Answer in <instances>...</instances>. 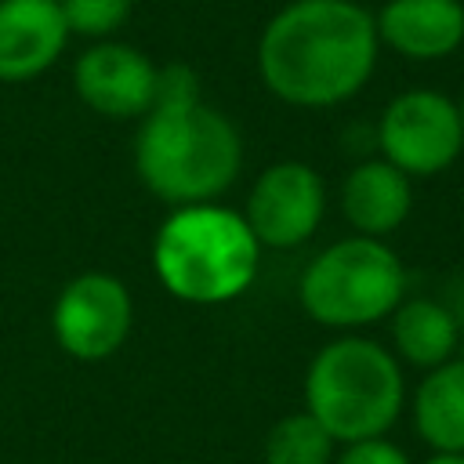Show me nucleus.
I'll use <instances>...</instances> for the list:
<instances>
[{
	"label": "nucleus",
	"instance_id": "obj_1",
	"mask_svg": "<svg viewBox=\"0 0 464 464\" xmlns=\"http://www.w3.org/2000/svg\"><path fill=\"white\" fill-rule=\"evenodd\" d=\"M373 11L355 0H290L261 29L257 76L283 105L334 109L377 69Z\"/></svg>",
	"mask_w": 464,
	"mask_h": 464
},
{
	"label": "nucleus",
	"instance_id": "obj_2",
	"mask_svg": "<svg viewBox=\"0 0 464 464\" xmlns=\"http://www.w3.org/2000/svg\"><path fill=\"white\" fill-rule=\"evenodd\" d=\"M134 170L170 207L214 203L243 170V138L225 112L203 102L156 105L134 134Z\"/></svg>",
	"mask_w": 464,
	"mask_h": 464
},
{
	"label": "nucleus",
	"instance_id": "obj_3",
	"mask_svg": "<svg viewBox=\"0 0 464 464\" xmlns=\"http://www.w3.org/2000/svg\"><path fill=\"white\" fill-rule=\"evenodd\" d=\"M261 243L239 210L218 203L174 207L152 239V268L163 290L185 304H228L257 276Z\"/></svg>",
	"mask_w": 464,
	"mask_h": 464
},
{
	"label": "nucleus",
	"instance_id": "obj_4",
	"mask_svg": "<svg viewBox=\"0 0 464 464\" xmlns=\"http://www.w3.org/2000/svg\"><path fill=\"white\" fill-rule=\"evenodd\" d=\"M406 402L402 366L392 348L348 334L323 344L304 373V410L334 442L384 439Z\"/></svg>",
	"mask_w": 464,
	"mask_h": 464
},
{
	"label": "nucleus",
	"instance_id": "obj_5",
	"mask_svg": "<svg viewBox=\"0 0 464 464\" xmlns=\"http://www.w3.org/2000/svg\"><path fill=\"white\" fill-rule=\"evenodd\" d=\"M301 308L330 330H359L388 319L406 297V272L384 239L344 236L301 272Z\"/></svg>",
	"mask_w": 464,
	"mask_h": 464
},
{
	"label": "nucleus",
	"instance_id": "obj_6",
	"mask_svg": "<svg viewBox=\"0 0 464 464\" xmlns=\"http://www.w3.org/2000/svg\"><path fill=\"white\" fill-rule=\"evenodd\" d=\"M373 141L381 160L406 178H435L464 152V130L457 98L435 87H410L395 94L377 116Z\"/></svg>",
	"mask_w": 464,
	"mask_h": 464
},
{
	"label": "nucleus",
	"instance_id": "obj_7",
	"mask_svg": "<svg viewBox=\"0 0 464 464\" xmlns=\"http://www.w3.org/2000/svg\"><path fill=\"white\" fill-rule=\"evenodd\" d=\"M134 326L130 290L109 272H83L69 279L51 308V330L65 355L102 362L116 355Z\"/></svg>",
	"mask_w": 464,
	"mask_h": 464
},
{
	"label": "nucleus",
	"instance_id": "obj_8",
	"mask_svg": "<svg viewBox=\"0 0 464 464\" xmlns=\"http://www.w3.org/2000/svg\"><path fill=\"white\" fill-rule=\"evenodd\" d=\"M326 214V185L315 167L301 160H279L265 167L246 196V225L268 250H294L315 236Z\"/></svg>",
	"mask_w": 464,
	"mask_h": 464
},
{
	"label": "nucleus",
	"instance_id": "obj_9",
	"mask_svg": "<svg viewBox=\"0 0 464 464\" xmlns=\"http://www.w3.org/2000/svg\"><path fill=\"white\" fill-rule=\"evenodd\" d=\"M156 62L120 40L91 44L72 65L80 102L105 120H141L156 105Z\"/></svg>",
	"mask_w": 464,
	"mask_h": 464
},
{
	"label": "nucleus",
	"instance_id": "obj_10",
	"mask_svg": "<svg viewBox=\"0 0 464 464\" xmlns=\"http://www.w3.org/2000/svg\"><path fill=\"white\" fill-rule=\"evenodd\" d=\"M65 44L69 25L58 0H0V83L44 76Z\"/></svg>",
	"mask_w": 464,
	"mask_h": 464
},
{
	"label": "nucleus",
	"instance_id": "obj_11",
	"mask_svg": "<svg viewBox=\"0 0 464 464\" xmlns=\"http://www.w3.org/2000/svg\"><path fill=\"white\" fill-rule=\"evenodd\" d=\"M381 47L410 62L450 58L464 44V4L460 0H388L373 11Z\"/></svg>",
	"mask_w": 464,
	"mask_h": 464
},
{
	"label": "nucleus",
	"instance_id": "obj_12",
	"mask_svg": "<svg viewBox=\"0 0 464 464\" xmlns=\"http://www.w3.org/2000/svg\"><path fill=\"white\" fill-rule=\"evenodd\" d=\"M410 207L413 185L388 160H362L341 181V214L355 228V236H392L410 218Z\"/></svg>",
	"mask_w": 464,
	"mask_h": 464
},
{
	"label": "nucleus",
	"instance_id": "obj_13",
	"mask_svg": "<svg viewBox=\"0 0 464 464\" xmlns=\"http://www.w3.org/2000/svg\"><path fill=\"white\" fill-rule=\"evenodd\" d=\"M460 344V319L439 297H402L392 312V355L417 366L435 370L457 359Z\"/></svg>",
	"mask_w": 464,
	"mask_h": 464
},
{
	"label": "nucleus",
	"instance_id": "obj_14",
	"mask_svg": "<svg viewBox=\"0 0 464 464\" xmlns=\"http://www.w3.org/2000/svg\"><path fill=\"white\" fill-rule=\"evenodd\" d=\"M413 428L431 453H464V359L424 370L413 392Z\"/></svg>",
	"mask_w": 464,
	"mask_h": 464
},
{
	"label": "nucleus",
	"instance_id": "obj_15",
	"mask_svg": "<svg viewBox=\"0 0 464 464\" xmlns=\"http://www.w3.org/2000/svg\"><path fill=\"white\" fill-rule=\"evenodd\" d=\"M334 446L330 431L308 410H297L272 424L265 439V464H334Z\"/></svg>",
	"mask_w": 464,
	"mask_h": 464
},
{
	"label": "nucleus",
	"instance_id": "obj_16",
	"mask_svg": "<svg viewBox=\"0 0 464 464\" xmlns=\"http://www.w3.org/2000/svg\"><path fill=\"white\" fill-rule=\"evenodd\" d=\"M69 36L109 40L130 14V0H58Z\"/></svg>",
	"mask_w": 464,
	"mask_h": 464
},
{
	"label": "nucleus",
	"instance_id": "obj_17",
	"mask_svg": "<svg viewBox=\"0 0 464 464\" xmlns=\"http://www.w3.org/2000/svg\"><path fill=\"white\" fill-rule=\"evenodd\" d=\"M192 102H203L199 98V76H196V69H188L185 62L160 65L156 69V105H192Z\"/></svg>",
	"mask_w": 464,
	"mask_h": 464
},
{
	"label": "nucleus",
	"instance_id": "obj_18",
	"mask_svg": "<svg viewBox=\"0 0 464 464\" xmlns=\"http://www.w3.org/2000/svg\"><path fill=\"white\" fill-rule=\"evenodd\" d=\"M334 464H413V460L406 457L402 446L388 439H362V442H348Z\"/></svg>",
	"mask_w": 464,
	"mask_h": 464
},
{
	"label": "nucleus",
	"instance_id": "obj_19",
	"mask_svg": "<svg viewBox=\"0 0 464 464\" xmlns=\"http://www.w3.org/2000/svg\"><path fill=\"white\" fill-rule=\"evenodd\" d=\"M424 464H464V453H431Z\"/></svg>",
	"mask_w": 464,
	"mask_h": 464
},
{
	"label": "nucleus",
	"instance_id": "obj_20",
	"mask_svg": "<svg viewBox=\"0 0 464 464\" xmlns=\"http://www.w3.org/2000/svg\"><path fill=\"white\" fill-rule=\"evenodd\" d=\"M457 112H460V130H464V91H460V98H457Z\"/></svg>",
	"mask_w": 464,
	"mask_h": 464
}]
</instances>
